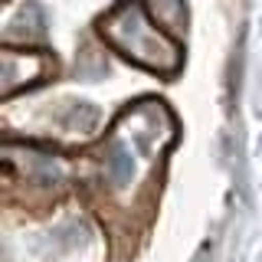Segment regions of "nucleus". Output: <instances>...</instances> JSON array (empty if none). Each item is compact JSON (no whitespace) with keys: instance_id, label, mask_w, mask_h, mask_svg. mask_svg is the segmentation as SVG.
Returning a JSON list of instances; mask_svg holds the SVG:
<instances>
[{"instance_id":"obj_2","label":"nucleus","mask_w":262,"mask_h":262,"mask_svg":"<svg viewBox=\"0 0 262 262\" xmlns=\"http://www.w3.org/2000/svg\"><path fill=\"white\" fill-rule=\"evenodd\" d=\"M108 174H112V180H115L118 187H125L128 180H131V174H135V158H131V151H128L125 144H115V147H112Z\"/></svg>"},{"instance_id":"obj_1","label":"nucleus","mask_w":262,"mask_h":262,"mask_svg":"<svg viewBox=\"0 0 262 262\" xmlns=\"http://www.w3.org/2000/svg\"><path fill=\"white\" fill-rule=\"evenodd\" d=\"M105 36L112 39L121 53H128L135 62L151 66L158 72H170L177 66V46L167 36H161L158 30L147 23L141 7H125V10L112 13L105 20Z\"/></svg>"}]
</instances>
